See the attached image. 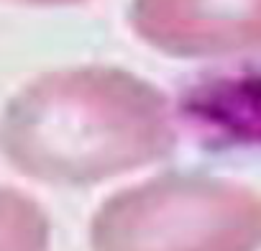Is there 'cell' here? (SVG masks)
Wrapping results in <instances>:
<instances>
[{
  "instance_id": "4",
  "label": "cell",
  "mask_w": 261,
  "mask_h": 251,
  "mask_svg": "<svg viewBox=\"0 0 261 251\" xmlns=\"http://www.w3.org/2000/svg\"><path fill=\"white\" fill-rule=\"evenodd\" d=\"M182 113L210 144H261V69H241L192 85L182 97Z\"/></svg>"
},
{
  "instance_id": "1",
  "label": "cell",
  "mask_w": 261,
  "mask_h": 251,
  "mask_svg": "<svg viewBox=\"0 0 261 251\" xmlns=\"http://www.w3.org/2000/svg\"><path fill=\"white\" fill-rule=\"evenodd\" d=\"M174 144L164 97L108 67L46 74L21 90L0 120L6 159L44 182L85 185L162 159Z\"/></svg>"
},
{
  "instance_id": "5",
  "label": "cell",
  "mask_w": 261,
  "mask_h": 251,
  "mask_svg": "<svg viewBox=\"0 0 261 251\" xmlns=\"http://www.w3.org/2000/svg\"><path fill=\"white\" fill-rule=\"evenodd\" d=\"M49 248V223L41 208L0 187V251H46Z\"/></svg>"
},
{
  "instance_id": "2",
  "label": "cell",
  "mask_w": 261,
  "mask_h": 251,
  "mask_svg": "<svg viewBox=\"0 0 261 251\" xmlns=\"http://www.w3.org/2000/svg\"><path fill=\"white\" fill-rule=\"evenodd\" d=\"M261 197L241 185L169 174L108 200L92 220L95 251H256Z\"/></svg>"
},
{
  "instance_id": "6",
  "label": "cell",
  "mask_w": 261,
  "mask_h": 251,
  "mask_svg": "<svg viewBox=\"0 0 261 251\" xmlns=\"http://www.w3.org/2000/svg\"><path fill=\"white\" fill-rule=\"evenodd\" d=\"M26 3H39V6H67V3H80V0H26Z\"/></svg>"
},
{
  "instance_id": "3",
  "label": "cell",
  "mask_w": 261,
  "mask_h": 251,
  "mask_svg": "<svg viewBox=\"0 0 261 251\" xmlns=\"http://www.w3.org/2000/svg\"><path fill=\"white\" fill-rule=\"evenodd\" d=\"M136 34L174 57L261 49V0H134Z\"/></svg>"
}]
</instances>
